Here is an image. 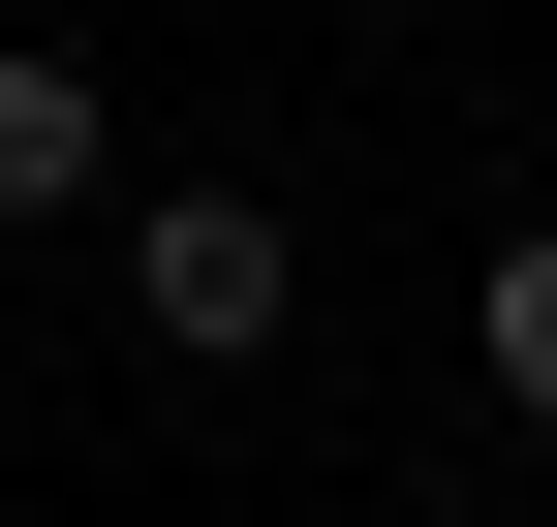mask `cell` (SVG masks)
I'll use <instances>...</instances> for the list:
<instances>
[{
  "label": "cell",
  "mask_w": 557,
  "mask_h": 527,
  "mask_svg": "<svg viewBox=\"0 0 557 527\" xmlns=\"http://www.w3.org/2000/svg\"><path fill=\"white\" fill-rule=\"evenodd\" d=\"M465 342H496V434H557V218L496 248V280H465Z\"/></svg>",
  "instance_id": "3"
},
{
  "label": "cell",
  "mask_w": 557,
  "mask_h": 527,
  "mask_svg": "<svg viewBox=\"0 0 557 527\" xmlns=\"http://www.w3.org/2000/svg\"><path fill=\"white\" fill-rule=\"evenodd\" d=\"M124 310H156L186 372H248L278 310H310V248H278V186H124Z\"/></svg>",
  "instance_id": "1"
},
{
  "label": "cell",
  "mask_w": 557,
  "mask_h": 527,
  "mask_svg": "<svg viewBox=\"0 0 557 527\" xmlns=\"http://www.w3.org/2000/svg\"><path fill=\"white\" fill-rule=\"evenodd\" d=\"M0 218H124V94L62 32H0Z\"/></svg>",
  "instance_id": "2"
}]
</instances>
